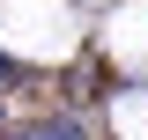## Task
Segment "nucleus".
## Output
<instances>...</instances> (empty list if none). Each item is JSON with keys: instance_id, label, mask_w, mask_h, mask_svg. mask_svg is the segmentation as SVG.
Here are the masks:
<instances>
[{"instance_id": "7ed1b4c3", "label": "nucleus", "mask_w": 148, "mask_h": 140, "mask_svg": "<svg viewBox=\"0 0 148 140\" xmlns=\"http://www.w3.org/2000/svg\"><path fill=\"white\" fill-rule=\"evenodd\" d=\"M0 140H37V125H30V133H0Z\"/></svg>"}, {"instance_id": "f257e3e1", "label": "nucleus", "mask_w": 148, "mask_h": 140, "mask_svg": "<svg viewBox=\"0 0 148 140\" xmlns=\"http://www.w3.org/2000/svg\"><path fill=\"white\" fill-rule=\"evenodd\" d=\"M37 140H89V133H82V118L59 111V118H37Z\"/></svg>"}, {"instance_id": "20e7f679", "label": "nucleus", "mask_w": 148, "mask_h": 140, "mask_svg": "<svg viewBox=\"0 0 148 140\" xmlns=\"http://www.w3.org/2000/svg\"><path fill=\"white\" fill-rule=\"evenodd\" d=\"M0 133H8V125H0Z\"/></svg>"}, {"instance_id": "f03ea898", "label": "nucleus", "mask_w": 148, "mask_h": 140, "mask_svg": "<svg viewBox=\"0 0 148 140\" xmlns=\"http://www.w3.org/2000/svg\"><path fill=\"white\" fill-rule=\"evenodd\" d=\"M8 81H15V67H8V52H0V88H8Z\"/></svg>"}]
</instances>
